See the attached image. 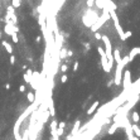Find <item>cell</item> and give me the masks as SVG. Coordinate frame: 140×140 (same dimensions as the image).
I'll return each mask as SVG.
<instances>
[{"mask_svg":"<svg viewBox=\"0 0 140 140\" xmlns=\"http://www.w3.org/2000/svg\"><path fill=\"white\" fill-rule=\"evenodd\" d=\"M122 72H124V67L121 64H116V70H115V77H114V82L115 86H119L121 85V80H122Z\"/></svg>","mask_w":140,"mask_h":140,"instance_id":"7a4b0ae2","label":"cell"},{"mask_svg":"<svg viewBox=\"0 0 140 140\" xmlns=\"http://www.w3.org/2000/svg\"><path fill=\"white\" fill-rule=\"evenodd\" d=\"M101 66H102V68H104V71L106 73H110L111 72V70L109 68V64H107V57H106V54L101 57Z\"/></svg>","mask_w":140,"mask_h":140,"instance_id":"52a82bcc","label":"cell"},{"mask_svg":"<svg viewBox=\"0 0 140 140\" xmlns=\"http://www.w3.org/2000/svg\"><path fill=\"white\" fill-rule=\"evenodd\" d=\"M64 127H66V122H64V121H59V122L57 124V130H56V133H57L58 136L64 135Z\"/></svg>","mask_w":140,"mask_h":140,"instance_id":"8992f818","label":"cell"},{"mask_svg":"<svg viewBox=\"0 0 140 140\" xmlns=\"http://www.w3.org/2000/svg\"><path fill=\"white\" fill-rule=\"evenodd\" d=\"M27 99H28V101H29L30 104H34V102H35V96H34L33 92H28Z\"/></svg>","mask_w":140,"mask_h":140,"instance_id":"5bb4252c","label":"cell"},{"mask_svg":"<svg viewBox=\"0 0 140 140\" xmlns=\"http://www.w3.org/2000/svg\"><path fill=\"white\" fill-rule=\"evenodd\" d=\"M59 70H61V72H62V73H66V72H67V70H68V66H67L66 63H63V64H61Z\"/></svg>","mask_w":140,"mask_h":140,"instance_id":"d6986e66","label":"cell"},{"mask_svg":"<svg viewBox=\"0 0 140 140\" xmlns=\"http://www.w3.org/2000/svg\"><path fill=\"white\" fill-rule=\"evenodd\" d=\"M27 74L32 77V74H33V70H32V68H27Z\"/></svg>","mask_w":140,"mask_h":140,"instance_id":"f1b7e54d","label":"cell"},{"mask_svg":"<svg viewBox=\"0 0 140 140\" xmlns=\"http://www.w3.org/2000/svg\"><path fill=\"white\" fill-rule=\"evenodd\" d=\"M134 140H139V138H135V139H134Z\"/></svg>","mask_w":140,"mask_h":140,"instance_id":"d6a6232c","label":"cell"},{"mask_svg":"<svg viewBox=\"0 0 140 140\" xmlns=\"http://www.w3.org/2000/svg\"><path fill=\"white\" fill-rule=\"evenodd\" d=\"M99 105H100V101H95L91 106H90V109L87 110V115H92L96 110H97V107H99Z\"/></svg>","mask_w":140,"mask_h":140,"instance_id":"9c48e42d","label":"cell"},{"mask_svg":"<svg viewBox=\"0 0 140 140\" xmlns=\"http://www.w3.org/2000/svg\"><path fill=\"white\" fill-rule=\"evenodd\" d=\"M1 46L5 48V51L9 53V54H13V52H14V49H13V47H12V44L8 42V40H1Z\"/></svg>","mask_w":140,"mask_h":140,"instance_id":"ba28073f","label":"cell"},{"mask_svg":"<svg viewBox=\"0 0 140 140\" xmlns=\"http://www.w3.org/2000/svg\"><path fill=\"white\" fill-rule=\"evenodd\" d=\"M95 39L96 40H101V34L99 33V32H95Z\"/></svg>","mask_w":140,"mask_h":140,"instance_id":"83f0119b","label":"cell"},{"mask_svg":"<svg viewBox=\"0 0 140 140\" xmlns=\"http://www.w3.org/2000/svg\"><path fill=\"white\" fill-rule=\"evenodd\" d=\"M140 53V48L139 47H134V48H131V51H130V53H129V62H133L134 59H135V57Z\"/></svg>","mask_w":140,"mask_h":140,"instance_id":"277c9868","label":"cell"},{"mask_svg":"<svg viewBox=\"0 0 140 140\" xmlns=\"http://www.w3.org/2000/svg\"><path fill=\"white\" fill-rule=\"evenodd\" d=\"M48 112H49V116H54L56 115V109H54V102H53V99L49 97L48 99Z\"/></svg>","mask_w":140,"mask_h":140,"instance_id":"5b68a950","label":"cell"},{"mask_svg":"<svg viewBox=\"0 0 140 140\" xmlns=\"http://www.w3.org/2000/svg\"><path fill=\"white\" fill-rule=\"evenodd\" d=\"M59 57H58V59L59 61H64L67 58V48H64V47H62L61 49H59Z\"/></svg>","mask_w":140,"mask_h":140,"instance_id":"30bf717a","label":"cell"},{"mask_svg":"<svg viewBox=\"0 0 140 140\" xmlns=\"http://www.w3.org/2000/svg\"><path fill=\"white\" fill-rule=\"evenodd\" d=\"M21 4V0H12V6L15 9V8H19Z\"/></svg>","mask_w":140,"mask_h":140,"instance_id":"e0dca14e","label":"cell"},{"mask_svg":"<svg viewBox=\"0 0 140 140\" xmlns=\"http://www.w3.org/2000/svg\"><path fill=\"white\" fill-rule=\"evenodd\" d=\"M10 37H12V40L15 43V44H17V43H19V38H18V33H13L12 35H10Z\"/></svg>","mask_w":140,"mask_h":140,"instance_id":"ffe728a7","label":"cell"},{"mask_svg":"<svg viewBox=\"0 0 140 140\" xmlns=\"http://www.w3.org/2000/svg\"><path fill=\"white\" fill-rule=\"evenodd\" d=\"M25 90H27L25 85H20V86H19V92H21V93H23V92H25Z\"/></svg>","mask_w":140,"mask_h":140,"instance_id":"4316f807","label":"cell"},{"mask_svg":"<svg viewBox=\"0 0 140 140\" xmlns=\"http://www.w3.org/2000/svg\"><path fill=\"white\" fill-rule=\"evenodd\" d=\"M6 14H15V9L12 5H8L6 6Z\"/></svg>","mask_w":140,"mask_h":140,"instance_id":"ac0fdd59","label":"cell"},{"mask_svg":"<svg viewBox=\"0 0 140 140\" xmlns=\"http://www.w3.org/2000/svg\"><path fill=\"white\" fill-rule=\"evenodd\" d=\"M133 35V32L131 30H127V32H125V39H129Z\"/></svg>","mask_w":140,"mask_h":140,"instance_id":"484cf974","label":"cell"},{"mask_svg":"<svg viewBox=\"0 0 140 140\" xmlns=\"http://www.w3.org/2000/svg\"><path fill=\"white\" fill-rule=\"evenodd\" d=\"M67 81H68V76H67L66 73H63L62 76H61V82H62V83H66Z\"/></svg>","mask_w":140,"mask_h":140,"instance_id":"7402d4cb","label":"cell"},{"mask_svg":"<svg viewBox=\"0 0 140 140\" xmlns=\"http://www.w3.org/2000/svg\"><path fill=\"white\" fill-rule=\"evenodd\" d=\"M5 90H10V83H6L5 85Z\"/></svg>","mask_w":140,"mask_h":140,"instance_id":"f546056e","label":"cell"},{"mask_svg":"<svg viewBox=\"0 0 140 140\" xmlns=\"http://www.w3.org/2000/svg\"><path fill=\"white\" fill-rule=\"evenodd\" d=\"M80 126H81V120H80V119H77V120H76V124H74V126H73V129H72V131H71V136L78 133Z\"/></svg>","mask_w":140,"mask_h":140,"instance_id":"7c38bea8","label":"cell"},{"mask_svg":"<svg viewBox=\"0 0 140 140\" xmlns=\"http://www.w3.org/2000/svg\"><path fill=\"white\" fill-rule=\"evenodd\" d=\"M112 58L116 62V64H120V62H121V53H120V49L119 48L112 49Z\"/></svg>","mask_w":140,"mask_h":140,"instance_id":"3957f363","label":"cell"},{"mask_svg":"<svg viewBox=\"0 0 140 140\" xmlns=\"http://www.w3.org/2000/svg\"><path fill=\"white\" fill-rule=\"evenodd\" d=\"M78 66H80V62H78V61H76V62L73 63V72H76V71L78 70Z\"/></svg>","mask_w":140,"mask_h":140,"instance_id":"cb8c5ba5","label":"cell"},{"mask_svg":"<svg viewBox=\"0 0 140 140\" xmlns=\"http://www.w3.org/2000/svg\"><path fill=\"white\" fill-rule=\"evenodd\" d=\"M117 127H119V124H117V122H115L114 125H111V126H110V130H109V134H114V133L116 131Z\"/></svg>","mask_w":140,"mask_h":140,"instance_id":"2e32d148","label":"cell"},{"mask_svg":"<svg viewBox=\"0 0 140 140\" xmlns=\"http://www.w3.org/2000/svg\"><path fill=\"white\" fill-rule=\"evenodd\" d=\"M0 39H1V29H0Z\"/></svg>","mask_w":140,"mask_h":140,"instance_id":"1f68e13d","label":"cell"},{"mask_svg":"<svg viewBox=\"0 0 140 140\" xmlns=\"http://www.w3.org/2000/svg\"><path fill=\"white\" fill-rule=\"evenodd\" d=\"M129 63V57L127 56H124V57H121V62H120V64H121V66L125 68V66H126V64Z\"/></svg>","mask_w":140,"mask_h":140,"instance_id":"9a60e30c","label":"cell"},{"mask_svg":"<svg viewBox=\"0 0 140 140\" xmlns=\"http://www.w3.org/2000/svg\"><path fill=\"white\" fill-rule=\"evenodd\" d=\"M121 82L124 83L125 91H129V90H130L133 82H131V73H130V71H129V70H126V71L122 72V80H121Z\"/></svg>","mask_w":140,"mask_h":140,"instance_id":"6da1fadb","label":"cell"},{"mask_svg":"<svg viewBox=\"0 0 140 140\" xmlns=\"http://www.w3.org/2000/svg\"><path fill=\"white\" fill-rule=\"evenodd\" d=\"M97 53H99V54H100V57L105 56V51H104V47L99 46V47H97Z\"/></svg>","mask_w":140,"mask_h":140,"instance_id":"44dd1931","label":"cell"},{"mask_svg":"<svg viewBox=\"0 0 140 140\" xmlns=\"http://www.w3.org/2000/svg\"><path fill=\"white\" fill-rule=\"evenodd\" d=\"M49 140H52V139H49Z\"/></svg>","mask_w":140,"mask_h":140,"instance_id":"836d02e7","label":"cell"},{"mask_svg":"<svg viewBox=\"0 0 140 140\" xmlns=\"http://www.w3.org/2000/svg\"><path fill=\"white\" fill-rule=\"evenodd\" d=\"M23 80H24L27 83H30V80H32V77H30V76H28L27 73H24V74H23Z\"/></svg>","mask_w":140,"mask_h":140,"instance_id":"603a6c76","label":"cell"},{"mask_svg":"<svg viewBox=\"0 0 140 140\" xmlns=\"http://www.w3.org/2000/svg\"><path fill=\"white\" fill-rule=\"evenodd\" d=\"M40 39H42V37H40V35H38V37L35 38V40H37V42H40Z\"/></svg>","mask_w":140,"mask_h":140,"instance_id":"4dcf8cb0","label":"cell"},{"mask_svg":"<svg viewBox=\"0 0 140 140\" xmlns=\"http://www.w3.org/2000/svg\"><path fill=\"white\" fill-rule=\"evenodd\" d=\"M9 61H10V64H14L15 63V56L14 54H10V57H9Z\"/></svg>","mask_w":140,"mask_h":140,"instance_id":"d4e9b609","label":"cell"},{"mask_svg":"<svg viewBox=\"0 0 140 140\" xmlns=\"http://www.w3.org/2000/svg\"><path fill=\"white\" fill-rule=\"evenodd\" d=\"M130 127H131L133 134L136 135V138H139V136H140V127H139V125H138V124H131Z\"/></svg>","mask_w":140,"mask_h":140,"instance_id":"8fae6325","label":"cell"},{"mask_svg":"<svg viewBox=\"0 0 140 140\" xmlns=\"http://www.w3.org/2000/svg\"><path fill=\"white\" fill-rule=\"evenodd\" d=\"M131 120H133V122L134 124H138L139 122V114H138V111H133L131 112Z\"/></svg>","mask_w":140,"mask_h":140,"instance_id":"4fadbf2b","label":"cell"}]
</instances>
